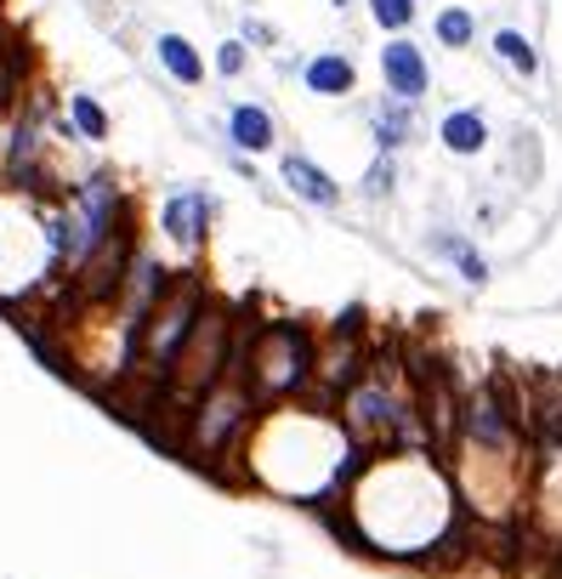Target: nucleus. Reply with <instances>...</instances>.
<instances>
[{"mask_svg": "<svg viewBox=\"0 0 562 579\" xmlns=\"http://www.w3.org/2000/svg\"><path fill=\"white\" fill-rule=\"evenodd\" d=\"M381 80H387V91H392V96H403V103H420V96L432 91V69H427V52H420L415 40L392 34V40L381 45Z\"/></svg>", "mask_w": 562, "mask_h": 579, "instance_id": "nucleus-1", "label": "nucleus"}, {"mask_svg": "<svg viewBox=\"0 0 562 579\" xmlns=\"http://www.w3.org/2000/svg\"><path fill=\"white\" fill-rule=\"evenodd\" d=\"M211 216H216V200L200 193V187H187V193H176V200L165 205V233L176 238V245H200Z\"/></svg>", "mask_w": 562, "mask_h": 579, "instance_id": "nucleus-2", "label": "nucleus"}, {"mask_svg": "<svg viewBox=\"0 0 562 579\" xmlns=\"http://www.w3.org/2000/svg\"><path fill=\"white\" fill-rule=\"evenodd\" d=\"M285 182H290V193H302L307 205H324V211L341 205V187L330 182V171L313 165L307 154H290V160H285Z\"/></svg>", "mask_w": 562, "mask_h": 579, "instance_id": "nucleus-3", "label": "nucleus"}, {"mask_svg": "<svg viewBox=\"0 0 562 579\" xmlns=\"http://www.w3.org/2000/svg\"><path fill=\"white\" fill-rule=\"evenodd\" d=\"M227 136H233V149L239 154H262V149H273V114L262 109V103H239L227 114Z\"/></svg>", "mask_w": 562, "mask_h": 579, "instance_id": "nucleus-4", "label": "nucleus"}, {"mask_svg": "<svg viewBox=\"0 0 562 579\" xmlns=\"http://www.w3.org/2000/svg\"><path fill=\"white\" fill-rule=\"evenodd\" d=\"M302 80H307L313 96H347V91L358 85V69H352V58H341V52H318V58L302 69Z\"/></svg>", "mask_w": 562, "mask_h": 579, "instance_id": "nucleus-5", "label": "nucleus"}, {"mask_svg": "<svg viewBox=\"0 0 562 579\" xmlns=\"http://www.w3.org/2000/svg\"><path fill=\"white\" fill-rule=\"evenodd\" d=\"M438 136H443V149L449 154H483L489 149V120L478 114V109H454V114H443V125H438Z\"/></svg>", "mask_w": 562, "mask_h": 579, "instance_id": "nucleus-6", "label": "nucleus"}, {"mask_svg": "<svg viewBox=\"0 0 562 579\" xmlns=\"http://www.w3.org/2000/svg\"><path fill=\"white\" fill-rule=\"evenodd\" d=\"M415 103H403V96H392V103H381L369 114V125H375V142H381V154H392V149H403V142H415V114H409Z\"/></svg>", "mask_w": 562, "mask_h": 579, "instance_id": "nucleus-7", "label": "nucleus"}, {"mask_svg": "<svg viewBox=\"0 0 562 579\" xmlns=\"http://www.w3.org/2000/svg\"><path fill=\"white\" fill-rule=\"evenodd\" d=\"M160 63L182 85H200L205 80V63H200V52H194V40H187V34H160Z\"/></svg>", "mask_w": 562, "mask_h": 579, "instance_id": "nucleus-8", "label": "nucleus"}, {"mask_svg": "<svg viewBox=\"0 0 562 579\" xmlns=\"http://www.w3.org/2000/svg\"><path fill=\"white\" fill-rule=\"evenodd\" d=\"M494 58H500L505 69H518L523 80L540 74V52H534V40H529L523 29H500V34H494Z\"/></svg>", "mask_w": 562, "mask_h": 579, "instance_id": "nucleus-9", "label": "nucleus"}, {"mask_svg": "<svg viewBox=\"0 0 562 579\" xmlns=\"http://www.w3.org/2000/svg\"><path fill=\"white\" fill-rule=\"evenodd\" d=\"M69 120H74V131L91 136V142L109 136V114H103V103H98L91 91H74V96H69Z\"/></svg>", "mask_w": 562, "mask_h": 579, "instance_id": "nucleus-10", "label": "nucleus"}, {"mask_svg": "<svg viewBox=\"0 0 562 579\" xmlns=\"http://www.w3.org/2000/svg\"><path fill=\"white\" fill-rule=\"evenodd\" d=\"M438 40L449 45V52H460V45H472L478 40V18L472 12H466V7H449V12H438Z\"/></svg>", "mask_w": 562, "mask_h": 579, "instance_id": "nucleus-11", "label": "nucleus"}, {"mask_svg": "<svg viewBox=\"0 0 562 579\" xmlns=\"http://www.w3.org/2000/svg\"><path fill=\"white\" fill-rule=\"evenodd\" d=\"M369 18L381 29H392V34H403L415 23V0H369Z\"/></svg>", "mask_w": 562, "mask_h": 579, "instance_id": "nucleus-12", "label": "nucleus"}, {"mask_svg": "<svg viewBox=\"0 0 562 579\" xmlns=\"http://www.w3.org/2000/svg\"><path fill=\"white\" fill-rule=\"evenodd\" d=\"M438 251H443V256H454V262H460V273L472 278V284H483V278H489V262H483L478 251H466L460 238H438Z\"/></svg>", "mask_w": 562, "mask_h": 579, "instance_id": "nucleus-13", "label": "nucleus"}, {"mask_svg": "<svg viewBox=\"0 0 562 579\" xmlns=\"http://www.w3.org/2000/svg\"><path fill=\"white\" fill-rule=\"evenodd\" d=\"M392 182H398V165H392V154H381L369 165V176H364V193H369V200H381V193H392Z\"/></svg>", "mask_w": 562, "mask_h": 579, "instance_id": "nucleus-14", "label": "nucleus"}, {"mask_svg": "<svg viewBox=\"0 0 562 579\" xmlns=\"http://www.w3.org/2000/svg\"><path fill=\"white\" fill-rule=\"evenodd\" d=\"M216 69L233 80V74H245V40H222L216 45Z\"/></svg>", "mask_w": 562, "mask_h": 579, "instance_id": "nucleus-15", "label": "nucleus"}, {"mask_svg": "<svg viewBox=\"0 0 562 579\" xmlns=\"http://www.w3.org/2000/svg\"><path fill=\"white\" fill-rule=\"evenodd\" d=\"M245 40H256V45H273V29H267L262 18H251V23H245Z\"/></svg>", "mask_w": 562, "mask_h": 579, "instance_id": "nucleus-16", "label": "nucleus"}, {"mask_svg": "<svg viewBox=\"0 0 562 579\" xmlns=\"http://www.w3.org/2000/svg\"><path fill=\"white\" fill-rule=\"evenodd\" d=\"M336 7H352V0H336Z\"/></svg>", "mask_w": 562, "mask_h": 579, "instance_id": "nucleus-17", "label": "nucleus"}, {"mask_svg": "<svg viewBox=\"0 0 562 579\" xmlns=\"http://www.w3.org/2000/svg\"><path fill=\"white\" fill-rule=\"evenodd\" d=\"M556 573H562V557H556Z\"/></svg>", "mask_w": 562, "mask_h": 579, "instance_id": "nucleus-18", "label": "nucleus"}]
</instances>
